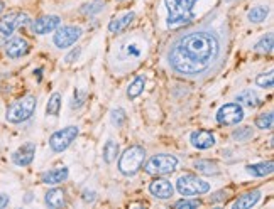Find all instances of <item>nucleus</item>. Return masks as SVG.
<instances>
[{"instance_id":"1","label":"nucleus","mask_w":274,"mask_h":209,"mask_svg":"<svg viewBox=\"0 0 274 209\" xmlns=\"http://www.w3.org/2000/svg\"><path fill=\"white\" fill-rule=\"evenodd\" d=\"M220 41L212 30H195L176 39L168 51V64L181 76H200L218 59Z\"/></svg>"},{"instance_id":"2","label":"nucleus","mask_w":274,"mask_h":209,"mask_svg":"<svg viewBox=\"0 0 274 209\" xmlns=\"http://www.w3.org/2000/svg\"><path fill=\"white\" fill-rule=\"evenodd\" d=\"M198 0H164L168 8V27L181 29L195 20V3Z\"/></svg>"},{"instance_id":"3","label":"nucleus","mask_w":274,"mask_h":209,"mask_svg":"<svg viewBox=\"0 0 274 209\" xmlns=\"http://www.w3.org/2000/svg\"><path fill=\"white\" fill-rule=\"evenodd\" d=\"M117 61L126 63L127 66H132L139 63V59L146 54V41L140 35H129L116 49Z\"/></svg>"},{"instance_id":"4","label":"nucleus","mask_w":274,"mask_h":209,"mask_svg":"<svg viewBox=\"0 0 274 209\" xmlns=\"http://www.w3.org/2000/svg\"><path fill=\"white\" fill-rule=\"evenodd\" d=\"M144 159H146L144 147L132 145L120 155V159H118V171H120V174L127 177L136 176L137 172H139V169L142 167Z\"/></svg>"},{"instance_id":"5","label":"nucleus","mask_w":274,"mask_h":209,"mask_svg":"<svg viewBox=\"0 0 274 209\" xmlns=\"http://www.w3.org/2000/svg\"><path fill=\"white\" fill-rule=\"evenodd\" d=\"M36 106H38L36 96L28 95V96L20 98V100L14 101V103H12L7 108V112H6L7 122H10V123H22V122H26V120H29L30 117H32Z\"/></svg>"},{"instance_id":"6","label":"nucleus","mask_w":274,"mask_h":209,"mask_svg":"<svg viewBox=\"0 0 274 209\" xmlns=\"http://www.w3.org/2000/svg\"><path fill=\"white\" fill-rule=\"evenodd\" d=\"M178 167V159L174 155L170 154H158L152 155L144 166V171L148 172L149 176H166L171 174V172L176 171Z\"/></svg>"},{"instance_id":"7","label":"nucleus","mask_w":274,"mask_h":209,"mask_svg":"<svg viewBox=\"0 0 274 209\" xmlns=\"http://www.w3.org/2000/svg\"><path fill=\"white\" fill-rule=\"evenodd\" d=\"M176 188L181 196H200L208 193L210 184L193 174H184L176 182Z\"/></svg>"},{"instance_id":"8","label":"nucleus","mask_w":274,"mask_h":209,"mask_svg":"<svg viewBox=\"0 0 274 209\" xmlns=\"http://www.w3.org/2000/svg\"><path fill=\"white\" fill-rule=\"evenodd\" d=\"M78 133H80V128L74 127V125H70V127L63 128V130L54 132L51 135V139H50L51 150L52 152H56V154L64 152V150L68 149V147L72 145L74 140H76Z\"/></svg>"},{"instance_id":"9","label":"nucleus","mask_w":274,"mask_h":209,"mask_svg":"<svg viewBox=\"0 0 274 209\" xmlns=\"http://www.w3.org/2000/svg\"><path fill=\"white\" fill-rule=\"evenodd\" d=\"M244 120V110L238 103H227L216 112V122L225 127H234Z\"/></svg>"},{"instance_id":"10","label":"nucleus","mask_w":274,"mask_h":209,"mask_svg":"<svg viewBox=\"0 0 274 209\" xmlns=\"http://www.w3.org/2000/svg\"><path fill=\"white\" fill-rule=\"evenodd\" d=\"M29 15L24 14V12H12V14H7L0 19V34L2 35H12L17 29L24 27V25L29 24Z\"/></svg>"},{"instance_id":"11","label":"nucleus","mask_w":274,"mask_h":209,"mask_svg":"<svg viewBox=\"0 0 274 209\" xmlns=\"http://www.w3.org/2000/svg\"><path fill=\"white\" fill-rule=\"evenodd\" d=\"M80 37H82V29L76 27V25H64V27L56 30L52 42L56 44V47L64 49V47L73 46Z\"/></svg>"},{"instance_id":"12","label":"nucleus","mask_w":274,"mask_h":209,"mask_svg":"<svg viewBox=\"0 0 274 209\" xmlns=\"http://www.w3.org/2000/svg\"><path fill=\"white\" fill-rule=\"evenodd\" d=\"M34 155H36V145L32 142H28L12 154V162L19 167H28L34 161Z\"/></svg>"},{"instance_id":"13","label":"nucleus","mask_w":274,"mask_h":209,"mask_svg":"<svg viewBox=\"0 0 274 209\" xmlns=\"http://www.w3.org/2000/svg\"><path fill=\"white\" fill-rule=\"evenodd\" d=\"M60 24H61V19L58 15H44V17H39L38 20H34L32 30H34V34L44 35V34H50L52 30H56L60 27Z\"/></svg>"},{"instance_id":"14","label":"nucleus","mask_w":274,"mask_h":209,"mask_svg":"<svg viewBox=\"0 0 274 209\" xmlns=\"http://www.w3.org/2000/svg\"><path fill=\"white\" fill-rule=\"evenodd\" d=\"M29 42L26 41L24 37H12L8 39L6 44V54L10 57V59H17V57H22L29 52Z\"/></svg>"},{"instance_id":"15","label":"nucleus","mask_w":274,"mask_h":209,"mask_svg":"<svg viewBox=\"0 0 274 209\" xmlns=\"http://www.w3.org/2000/svg\"><path fill=\"white\" fill-rule=\"evenodd\" d=\"M149 193L158 199H170L171 196L174 194V188L170 181L159 179L158 177V179H154L151 184H149Z\"/></svg>"},{"instance_id":"16","label":"nucleus","mask_w":274,"mask_h":209,"mask_svg":"<svg viewBox=\"0 0 274 209\" xmlns=\"http://www.w3.org/2000/svg\"><path fill=\"white\" fill-rule=\"evenodd\" d=\"M190 142H192V145L195 147V149L206 150L215 145V137L214 133L208 130H196L190 135Z\"/></svg>"},{"instance_id":"17","label":"nucleus","mask_w":274,"mask_h":209,"mask_svg":"<svg viewBox=\"0 0 274 209\" xmlns=\"http://www.w3.org/2000/svg\"><path fill=\"white\" fill-rule=\"evenodd\" d=\"M70 172L66 167H58V169H51V171L44 172L41 176V181L42 184H48V186H56V184H61L68 179Z\"/></svg>"},{"instance_id":"18","label":"nucleus","mask_w":274,"mask_h":209,"mask_svg":"<svg viewBox=\"0 0 274 209\" xmlns=\"http://www.w3.org/2000/svg\"><path fill=\"white\" fill-rule=\"evenodd\" d=\"M136 19V14L134 12H127V14H124L122 17H118V19H114V20H110V24H108V30L112 34H120L124 32L129 25L132 24V20Z\"/></svg>"},{"instance_id":"19","label":"nucleus","mask_w":274,"mask_h":209,"mask_svg":"<svg viewBox=\"0 0 274 209\" xmlns=\"http://www.w3.org/2000/svg\"><path fill=\"white\" fill-rule=\"evenodd\" d=\"M246 171H247V174H250L252 177H266L269 174H272L274 162L272 161H268V162L252 164V166H247Z\"/></svg>"},{"instance_id":"20","label":"nucleus","mask_w":274,"mask_h":209,"mask_svg":"<svg viewBox=\"0 0 274 209\" xmlns=\"http://www.w3.org/2000/svg\"><path fill=\"white\" fill-rule=\"evenodd\" d=\"M44 203L48 204L50 208H61L66 204V198H64V191L63 189H50L44 196Z\"/></svg>"},{"instance_id":"21","label":"nucleus","mask_w":274,"mask_h":209,"mask_svg":"<svg viewBox=\"0 0 274 209\" xmlns=\"http://www.w3.org/2000/svg\"><path fill=\"white\" fill-rule=\"evenodd\" d=\"M237 103L238 105H244V106H249V108H256V106H259L262 101H260L259 95L252 90H246V91H240L238 95L236 96Z\"/></svg>"},{"instance_id":"22","label":"nucleus","mask_w":274,"mask_h":209,"mask_svg":"<svg viewBox=\"0 0 274 209\" xmlns=\"http://www.w3.org/2000/svg\"><path fill=\"white\" fill-rule=\"evenodd\" d=\"M260 199V191H252V193H247L244 196H240V198L237 199L236 203H234V208L236 209H246V208H252L256 204L259 203Z\"/></svg>"},{"instance_id":"23","label":"nucleus","mask_w":274,"mask_h":209,"mask_svg":"<svg viewBox=\"0 0 274 209\" xmlns=\"http://www.w3.org/2000/svg\"><path fill=\"white\" fill-rule=\"evenodd\" d=\"M118 152H120V147L116 140H107V144L104 145V152H102V157L107 164H112L117 159Z\"/></svg>"},{"instance_id":"24","label":"nucleus","mask_w":274,"mask_h":209,"mask_svg":"<svg viewBox=\"0 0 274 209\" xmlns=\"http://www.w3.org/2000/svg\"><path fill=\"white\" fill-rule=\"evenodd\" d=\"M195 169L203 176H216V174H220L218 166H216L215 162H212V161H196L195 162Z\"/></svg>"},{"instance_id":"25","label":"nucleus","mask_w":274,"mask_h":209,"mask_svg":"<svg viewBox=\"0 0 274 209\" xmlns=\"http://www.w3.org/2000/svg\"><path fill=\"white\" fill-rule=\"evenodd\" d=\"M144 86H146V76H137L134 81L129 84V88H127V96H129L130 100H136L137 96L142 95Z\"/></svg>"},{"instance_id":"26","label":"nucleus","mask_w":274,"mask_h":209,"mask_svg":"<svg viewBox=\"0 0 274 209\" xmlns=\"http://www.w3.org/2000/svg\"><path fill=\"white\" fill-rule=\"evenodd\" d=\"M269 15V8L264 7V5H258V7H252L249 10V14H247V17H249L250 22H256V24H259V22L266 20V17Z\"/></svg>"},{"instance_id":"27","label":"nucleus","mask_w":274,"mask_h":209,"mask_svg":"<svg viewBox=\"0 0 274 209\" xmlns=\"http://www.w3.org/2000/svg\"><path fill=\"white\" fill-rule=\"evenodd\" d=\"M60 110H61V95L60 93H52L46 105V113L51 115V117H58Z\"/></svg>"},{"instance_id":"28","label":"nucleus","mask_w":274,"mask_h":209,"mask_svg":"<svg viewBox=\"0 0 274 209\" xmlns=\"http://www.w3.org/2000/svg\"><path fill=\"white\" fill-rule=\"evenodd\" d=\"M105 8V2L104 0H92V2L85 3V5L82 7V14L85 15H95L102 12Z\"/></svg>"},{"instance_id":"29","label":"nucleus","mask_w":274,"mask_h":209,"mask_svg":"<svg viewBox=\"0 0 274 209\" xmlns=\"http://www.w3.org/2000/svg\"><path fill=\"white\" fill-rule=\"evenodd\" d=\"M274 125V115L272 112L268 113H260L258 118H256V127L260 128V130H271Z\"/></svg>"},{"instance_id":"30","label":"nucleus","mask_w":274,"mask_h":209,"mask_svg":"<svg viewBox=\"0 0 274 209\" xmlns=\"http://www.w3.org/2000/svg\"><path fill=\"white\" fill-rule=\"evenodd\" d=\"M110 122H112V125H114V127H117V128L124 127V123L127 122V113H126V110H122V108H114L112 112H110Z\"/></svg>"},{"instance_id":"31","label":"nucleus","mask_w":274,"mask_h":209,"mask_svg":"<svg viewBox=\"0 0 274 209\" xmlns=\"http://www.w3.org/2000/svg\"><path fill=\"white\" fill-rule=\"evenodd\" d=\"M256 84L260 88H272L274 84V74L272 71H268V73H262L256 78Z\"/></svg>"},{"instance_id":"32","label":"nucleus","mask_w":274,"mask_h":209,"mask_svg":"<svg viewBox=\"0 0 274 209\" xmlns=\"http://www.w3.org/2000/svg\"><path fill=\"white\" fill-rule=\"evenodd\" d=\"M252 137V128L250 127H240L237 130H234L232 133V139L237 140V142H246Z\"/></svg>"},{"instance_id":"33","label":"nucleus","mask_w":274,"mask_h":209,"mask_svg":"<svg viewBox=\"0 0 274 209\" xmlns=\"http://www.w3.org/2000/svg\"><path fill=\"white\" fill-rule=\"evenodd\" d=\"M272 34H268L266 37H262L260 41L256 44V51H260V52H271L272 51Z\"/></svg>"},{"instance_id":"34","label":"nucleus","mask_w":274,"mask_h":209,"mask_svg":"<svg viewBox=\"0 0 274 209\" xmlns=\"http://www.w3.org/2000/svg\"><path fill=\"white\" fill-rule=\"evenodd\" d=\"M173 206L176 209H180V208H183V209H193V208H198L200 206V201H196V199H181V201H176Z\"/></svg>"},{"instance_id":"35","label":"nucleus","mask_w":274,"mask_h":209,"mask_svg":"<svg viewBox=\"0 0 274 209\" xmlns=\"http://www.w3.org/2000/svg\"><path fill=\"white\" fill-rule=\"evenodd\" d=\"M85 101V93H80L78 90L74 91V96H73V101H72V108H80Z\"/></svg>"},{"instance_id":"36","label":"nucleus","mask_w":274,"mask_h":209,"mask_svg":"<svg viewBox=\"0 0 274 209\" xmlns=\"http://www.w3.org/2000/svg\"><path fill=\"white\" fill-rule=\"evenodd\" d=\"M80 54H82V47H74L73 51L70 52L68 56H66V59H64V61H66V63H68V64H72V63H74V61L78 59Z\"/></svg>"},{"instance_id":"37","label":"nucleus","mask_w":274,"mask_h":209,"mask_svg":"<svg viewBox=\"0 0 274 209\" xmlns=\"http://www.w3.org/2000/svg\"><path fill=\"white\" fill-rule=\"evenodd\" d=\"M96 199V194L94 191H83V201L85 203H94Z\"/></svg>"},{"instance_id":"38","label":"nucleus","mask_w":274,"mask_h":209,"mask_svg":"<svg viewBox=\"0 0 274 209\" xmlns=\"http://www.w3.org/2000/svg\"><path fill=\"white\" fill-rule=\"evenodd\" d=\"M8 206V196L7 194H0V208Z\"/></svg>"},{"instance_id":"39","label":"nucleus","mask_w":274,"mask_h":209,"mask_svg":"<svg viewBox=\"0 0 274 209\" xmlns=\"http://www.w3.org/2000/svg\"><path fill=\"white\" fill-rule=\"evenodd\" d=\"M4 8H6V3H4L2 0H0V14H2V12H4Z\"/></svg>"},{"instance_id":"40","label":"nucleus","mask_w":274,"mask_h":209,"mask_svg":"<svg viewBox=\"0 0 274 209\" xmlns=\"http://www.w3.org/2000/svg\"><path fill=\"white\" fill-rule=\"evenodd\" d=\"M117 2H124V0H117Z\"/></svg>"}]
</instances>
